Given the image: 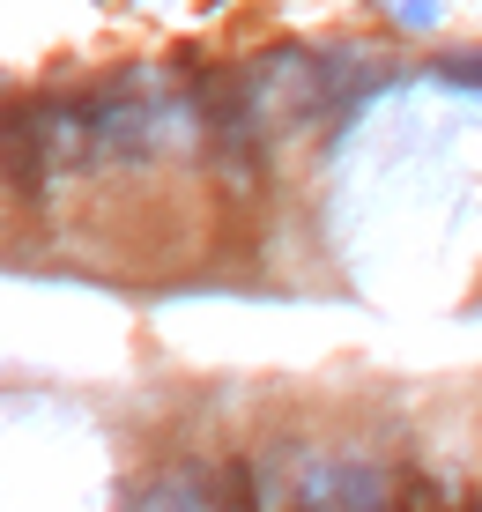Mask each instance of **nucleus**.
Returning a JSON list of instances; mask_svg holds the SVG:
<instances>
[]
</instances>
